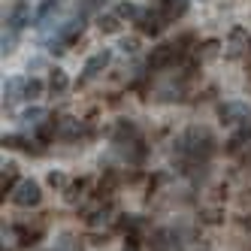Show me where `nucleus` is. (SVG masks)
<instances>
[{
	"mask_svg": "<svg viewBox=\"0 0 251 251\" xmlns=\"http://www.w3.org/2000/svg\"><path fill=\"white\" fill-rule=\"evenodd\" d=\"M178 151L194 157V160H206L215 151V136L206 127H188L178 139Z\"/></svg>",
	"mask_w": 251,
	"mask_h": 251,
	"instance_id": "obj_1",
	"label": "nucleus"
},
{
	"mask_svg": "<svg viewBox=\"0 0 251 251\" xmlns=\"http://www.w3.org/2000/svg\"><path fill=\"white\" fill-rule=\"evenodd\" d=\"M9 200L19 206V209H33V206H40V200H43L40 182H33V178H22V182L15 185V191L9 194Z\"/></svg>",
	"mask_w": 251,
	"mask_h": 251,
	"instance_id": "obj_2",
	"label": "nucleus"
},
{
	"mask_svg": "<svg viewBox=\"0 0 251 251\" xmlns=\"http://www.w3.org/2000/svg\"><path fill=\"white\" fill-rule=\"evenodd\" d=\"M218 118L224 124H236V127H242V124L251 121V106L245 100H227L218 106Z\"/></svg>",
	"mask_w": 251,
	"mask_h": 251,
	"instance_id": "obj_3",
	"label": "nucleus"
},
{
	"mask_svg": "<svg viewBox=\"0 0 251 251\" xmlns=\"http://www.w3.org/2000/svg\"><path fill=\"white\" fill-rule=\"evenodd\" d=\"M82 27H85V19H82V15H73V19H67L64 25H58V27H55V37H49V43L55 46V51H61V46L73 43V40L79 37Z\"/></svg>",
	"mask_w": 251,
	"mask_h": 251,
	"instance_id": "obj_4",
	"label": "nucleus"
},
{
	"mask_svg": "<svg viewBox=\"0 0 251 251\" xmlns=\"http://www.w3.org/2000/svg\"><path fill=\"white\" fill-rule=\"evenodd\" d=\"M248 46H251L248 30H245V27H233L230 37H227V46H224V55H227V58H242L245 51H248Z\"/></svg>",
	"mask_w": 251,
	"mask_h": 251,
	"instance_id": "obj_5",
	"label": "nucleus"
},
{
	"mask_svg": "<svg viewBox=\"0 0 251 251\" xmlns=\"http://www.w3.org/2000/svg\"><path fill=\"white\" fill-rule=\"evenodd\" d=\"M178 55H182V49H178L176 43L157 46V49L151 51V58H149V67H151V70H164V67H170L173 61H178Z\"/></svg>",
	"mask_w": 251,
	"mask_h": 251,
	"instance_id": "obj_6",
	"label": "nucleus"
},
{
	"mask_svg": "<svg viewBox=\"0 0 251 251\" xmlns=\"http://www.w3.org/2000/svg\"><path fill=\"white\" fill-rule=\"evenodd\" d=\"M167 22H170V19H167L164 12H157V9H154V12L149 9V12H142L139 19H136L139 30H142V33H151V37H157V33H160V30L167 27Z\"/></svg>",
	"mask_w": 251,
	"mask_h": 251,
	"instance_id": "obj_7",
	"label": "nucleus"
},
{
	"mask_svg": "<svg viewBox=\"0 0 251 251\" xmlns=\"http://www.w3.org/2000/svg\"><path fill=\"white\" fill-rule=\"evenodd\" d=\"M109 61H112V51H109V49H100V51H94V55L85 61V76L91 79V76L103 73V70L109 67Z\"/></svg>",
	"mask_w": 251,
	"mask_h": 251,
	"instance_id": "obj_8",
	"label": "nucleus"
},
{
	"mask_svg": "<svg viewBox=\"0 0 251 251\" xmlns=\"http://www.w3.org/2000/svg\"><path fill=\"white\" fill-rule=\"evenodd\" d=\"M30 22H33V15H30V6H27V3L12 6L9 15H6V25H9V30H15V33H19L25 25H30Z\"/></svg>",
	"mask_w": 251,
	"mask_h": 251,
	"instance_id": "obj_9",
	"label": "nucleus"
},
{
	"mask_svg": "<svg viewBox=\"0 0 251 251\" xmlns=\"http://www.w3.org/2000/svg\"><path fill=\"white\" fill-rule=\"evenodd\" d=\"M46 118H49V112H46V109H40V106H30V109H25V112H22V118H19V121H22V127H25V130H27V127H30V130H40L43 124H46Z\"/></svg>",
	"mask_w": 251,
	"mask_h": 251,
	"instance_id": "obj_10",
	"label": "nucleus"
},
{
	"mask_svg": "<svg viewBox=\"0 0 251 251\" xmlns=\"http://www.w3.org/2000/svg\"><path fill=\"white\" fill-rule=\"evenodd\" d=\"M188 6H191V0H160V12H164L170 22L182 19V15L188 12Z\"/></svg>",
	"mask_w": 251,
	"mask_h": 251,
	"instance_id": "obj_11",
	"label": "nucleus"
},
{
	"mask_svg": "<svg viewBox=\"0 0 251 251\" xmlns=\"http://www.w3.org/2000/svg\"><path fill=\"white\" fill-rule=\"evenodd\" d=\"M15 178H19V167H15L12 160H6V164H3V173H0V191H3V197L15 191V185H19Z\"/></svg>",
	"mask_w": 251,
	"mask_h": 251,
	"instance_id": "obj_12",
	"label": "nucleus"
},
{
	"mask_svg": "<svg viewBox=\"0 0 251 251\" xmlns=\"http://www.w3.org/2000/svg\"><path fill=\"white\" fill-rule=\"evenodd\" d=\"M25 82H27V79H19V76L6 79V82H3V100H6V103H12V100L25 97Z\"/></svg>",
	"mask_w": 251,
	"mask_h": 251,
	"instance_id": "obj_13",
	"label": "nucleus"
},
{
	"mask_svg": "<svg viewBox=\"0 0 251 251\" xmlns=\"http://www.w3.org/2000/svg\"><path fill=\"white\" fill-rule=\"evenodd\" d=\"M61 9V0H46V3L33 12V25H40V27H46V22L51 19V15H55Z\"/></svg>",
	"mask_w": 251,
	"mask_h": 251,
	"instance_id": "obj_14",
	"label": "nucleus"
},
{
	"mask_svg": "<svg viewBox=\"0 0 251 251\" xmlns=\"http://www.w3.org/2000/svg\"><path fill=\"white\" fill-rule=\"evenodd\" d=\"M79 130H82V124H79L76 118H61V121H58V133H55V136L73 139V136H79Z\"/></svg>",
	"mask_w": 251,
	"mask_h": 251,
	"instance_id": "obj_15",
	"label": "nucleus"
},
{
	"mask_svg": "<svg viewBox=\"0 0 251 251\" xmlns=\"http://www.w3.org/2000/svg\"><path fill=\"white\" fill-rule=\"evenodd\" d=\"M115 15H118V19H121V22H136V19H139V15H142V9H139V6H133V3H130V0H124V3H118V9H115Z\"/></svg>",
	"mask_w": 251,
	"mask_h": 251,
	"instance_id": "obj_16",
	"label": "nucleus"
},
{
	"mask_svg": "<svg viewBox=\"0 0 251 251\" xmlns=\"http://www.w3.org/2000/svg\"><path fill=\"white\" fill-rule=\"evenodd\" d=\"M242 146H251V127H248V124H242V130L227 142V149H230V151H239Z\"/></svg>",
	"mask_w": 251,
	"mask_h": 251,
	"instance_id": "obj_17",
	"label": "nucleus"
},
{
	"mask_svg": "<svg viewBox=\"0 0 251 251\" xmlns=\"http://www.w3.org/2000/svg\"><path fill=\"white\" fill-rule=\"evenodd\" d=\"M85 188H88L85 178H82V182H76V185H70V188H67V203H79L82 197H85V194H82Z\"/></svg>",
	"mask_w": 251,
	"mask_h": 251,
	"instance_id": "obj_18",
	"label": "nucleus"
},
{
	"mask_svg": "<svg viewBox=\"0 0 251 251\" xmlns=\"http://www.w3.org/2000/svg\"><path fill=\"white\" fill-rule=\"evenodd\" d=\"M51 91H55V94H61L64 91V88H67V73H64V70H55V73H51Z\"/></svg>",
	"mask_w": 251,
	"mask_h": 251,
	"instance_id": "obj_19",
	"label": "nucleus"
},
{
	"mask_svg": "<svg viewBox=\"0 0 251 251\" xmlns=\"http://www.w3.org/2000/svg\"><path fill=\"white\" fill-rule=\"evenodd\" d=\"M40 94H43V82L40 79H27L25 82V97L33 100V97H40Z\"/></svg>",
	"mask_w": 251,
	"mask_h": 251,
	"instance_id": "obj_20",
	"label": "nucleus"
},
{
	"mask_svg": "<svg viewBox=\"0 0 251 251\" xmlns=\"http://www.w3.org/2000/svg\"><path fill=\"white\" fill-rule=\"evenodd\" d=\"M118 15H100V30H106V33H115L118 30Z\"/></svg>",
	"mask_w": 251,
	"mask_h": 251,
	"instance_id": "obj_21",
	"label": "nucleus"
},
{
	"mask_svg": "<svg viewBox=\"0 0 251 251\" xmlns=\"http://www.w3.org/2000/svg\"><path fill=\"white\" fill-rule=\"evenodd\" d=\"M55 251H79V248H76L73 236H61V239H58V248H55Z\"/></svg>",
	"mask_w": 251,
	"mask_h": 251,
	"instance_id": "obj_22",
	"label": "nucleus"
},
{
	"mask_svg": "<svg viewBox=\"0 0 251 251\" xmlns=\"http://www.w3.org/2000/svg\"><path fill=\"white\" fill-rule=\"evenodd\" d=\"M49 185L51 188H64L67 185V176L64 173H49Z\"/></svg>",
	"mask_w": 251,
	"mask_h": 251,
	"instance_id": "obj_23",
	"label": "nucleus"
},
{
	"mask_svg": "<svg viewBox=\"0 0 251 251\" xmlns=\"http://www.w3.org/2000/svg\"><path fill=\"white\" fill-rule=\"evenodd\" d=\"M12 46H15V30H3V55H9V51H12Z\"/></svg>",
	"mask_w": 251,
	"mask_h": 251,
	"instance_id": "obj_24",
	"label": "nucleus"
},
{
	"mask_svg": "<svg viewBox=\"0 0 251 251\" xmlns=\"http://www.w3.org/2000/svg\"><path fill=\"white\" fill-rule=\"evenodd\" d=\"M121 51H124V55H133V51H136V40H124L121 43Z\"/></svg>",
	"mask_w": 251,
	"mask_h": 251,
	"instance_id": "obj_25",
	"label": "nucleus"
}]
</instances>
